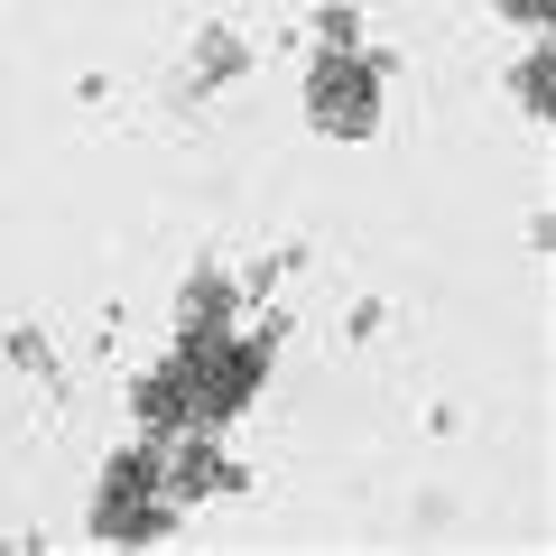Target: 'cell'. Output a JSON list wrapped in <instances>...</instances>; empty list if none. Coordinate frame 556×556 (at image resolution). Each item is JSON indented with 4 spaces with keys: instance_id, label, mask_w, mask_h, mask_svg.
I'll return each instance as SVG.
<instances>
[{
    "instance_id": "cell-1",
    "label": "cell",
    "mask_w": 556,
    "mask_h": 556,
    "mask_svg": "<svg viewBox=\"0 0 556 556\" xmlns=\"http://www.w3.org/2000/svg\"><path fill=\"white\" fill-rule=\"evenodd\" d=\"M316 112H325V130H362V121H371V84H343V56L325 65V84H316Z\"/></svg>"
}]
</instances>
